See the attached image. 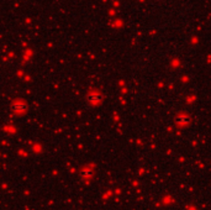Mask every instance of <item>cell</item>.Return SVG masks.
<instances>
[{
  "instance_id": "cell-1",
  "label": "cell",
  "mask_w": 211,
  "mask_h": 210,
  "mask_svg": "<svg viewBox=\"0 0 211 210\" xmlns=\"http://www.w3.org/2000/svg\"><path fill=\"white\" fill-rule=\"evenodd\" d=\"M100 99H101V95L99 93H89L84 98V104H85L87 109H91L100 103Z\"/></svg>"
},
{
  "instance_id": "cell-3",
  "label": "cell",
  "mask_w": 211,
  "mask_h": 210,
  "mask_svg": "<svg viewBox=\"0 0 211 210\" xmlns=\"http://www.w3.org/2000/svg\"><path fill=\"white\" fill-rule=\"evenodd\" d=\"M93 175V172L90 171V169H82L80 172H79V178L80 179H88V178H90Z\"/></svg>"
},
{
  "instance_id": "cell-2",
  "label": "cell",
  "mask_w": 211,
  "mask_h": 210,
  "mask_svg": "<svg viewBox=\"0 0 211 210\" xmlns=\"http://www.w3.org/2000/svg\"><path fill=\"white\" fill-rule=\"evenodd\" d=\"M27 109V104L26 103H22V102H16L11 105L10 108V111L11 113H15V114H19L21 111H25Z\"/></svg>"
}]
</instances>
